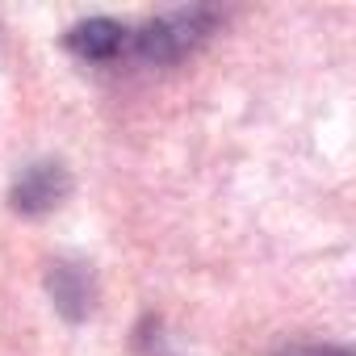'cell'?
<instances>
[{
	"label": "cell",
	"mask_w": 356,
	"mask_h": 356,
	"mask_svg": "<svg viewBox=\"0 0 356 356\" xmlns=\"http://www.w3.org/2000/svg\"><path fill=\"white\" fill-rule=\"evenodd\" d=\"M72 197V172L63 159H34L9 185V210L22 218H42Z\"/></svg>",
	"instance_id": "obj_2"
},
{
	"label": "cell",
	"mask_w": 356,
	"mask_h": 356,
	"mask_svg": "<svg viewBox=\"0 0 356 356\" xmlns=\"http://www.w3.org/2000/svg\"><path fill=\"white\" fill-rule=\"evenodd\" d=\"M63 47L72 55L88 59V63H105V59H113L126 47V26L113 22V17H84V22L67 26Z\"/></svg>",
	"instance_id": "obj_4"
},
{
	"label": "cell",
	"mask_w": 356,
	"mask_h": 356,
	"mask_svg": "<svg viewBox=\"0 0 356 356\" xmlns=\"http://www.w3.org/2000/svg\"><path fill=\"white\" fill-rule=\"evenodd\" d=\"M47 293H51V306L59 310V318L67 323H84L97 306V277L84 260H51L47 268Z\"/></svg>",
	"instance_id": "obj_3"
},
{
	"label": "cell",
	"mask_w": 356,
	"mask_h": 356,
	"mask_svg": "<svg viewBox=\"0 0 356 356\" xmlns=\"http://www.w3.org/2000/svg\"><path fill=\"white\" fill-rule=\"evenodd\" d=\"M218 26V9L206 5H189V9H172L159 13L151 22H143V30L134 34V51L143 63L151 67H168V63H181L189 59Z\"/></svg>",
	"instance_id": "obj_1"
},
{
	"label": "cell",
	"mask_w": 356,
	"mask_h": 356,
	"mask_svg": "<svg viewBox=\"0 0 356 356\" xmlns=\"http://www.w3.org/2000/svg\"><path fill=\"white\" fill-rule=\"evenodd\" d=\"M281 356H352L348 348H289Z\"/></svg>",
	"instance_id": "obj_6"
},
{
	"label": "cell",
	"mask_w": 356,
	"mask_h": 356,
	"mask_svg": "<svg viewBox=\"0 0 356 356\" xmlns=\"http://www.w3.org/2000/svg\"><path fill=\"white\" fill-rule=\"evenodd\" d=\"M138 356H172L168 343H163V335H159V323H147L138 331Z\"/></svg>",
	"instance_id": "obj_5"
}]
</instances>
